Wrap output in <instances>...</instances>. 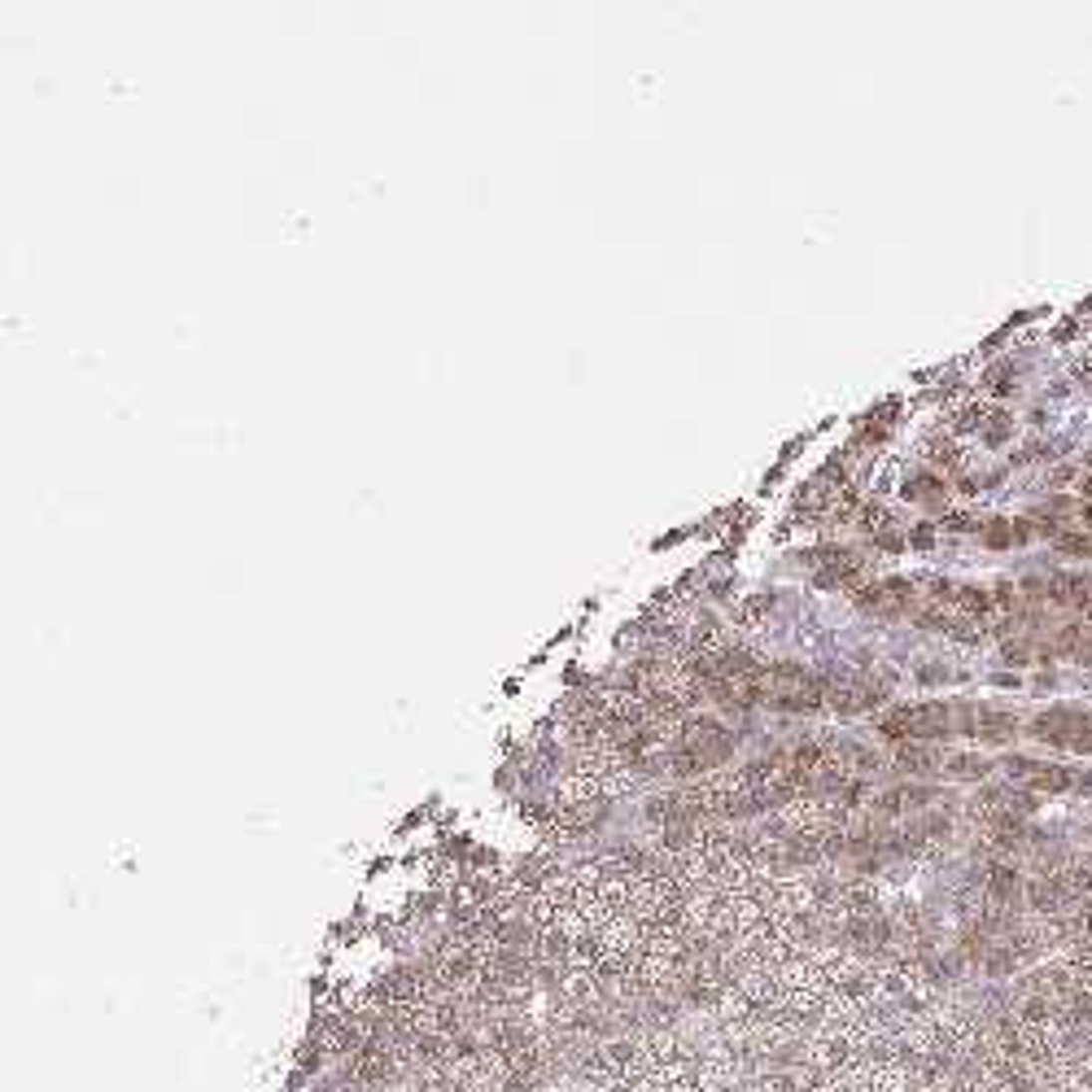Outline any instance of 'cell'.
Wrapping results in <instances>:
<instances>
[{"label":"cell","instance_id":"8fae6325","mask_svg":"<svg viewBox=\"0 0 1092 1092\" xmlns=\"http://www.w3.org/2000/svg\"><path fill=\"white\" fill-rule=\"evenodd\" d=\"M1036 534V525L1031 521H1014V543H1027V538Z\"/></svg>","mask_w":1092,"mask_h":1092},{"label":"cell","instance_id":"6da1fadb","mask_svg":"<svg viewBox=\"0 0 1092 1092\" xmlns=\"http://www.w3.org/2000/svg\"><path fill=\"white\" fill-rule=\"evenodd\" d=\"M944 761L948 756L939 752L935 743H901L896 747V769H901V774H913V778L944 774Z\"/></svg>","mask_w":1092,"mask_h":1092},{"label":"cell","instance_id":"7c38bea8","mask_svg":"<svg viewBox=\"0 0 1092 1092\" xmlns=\"http://www.w3.org/2000/svg\"><path fill=\"white\" fill-rule=\"evenodd\" d=\"M1075 376H1079V385H1084L1088 394H1092V359H1088V363H1079V367H1075Z\"/></svg>","mask_w":1092,"mask_h":1092},{"label":"cell","instance_id":"2e32d148","mask_svg":"<svg viewBox=\"0 0 1092 1092\" xmlns=\"http://www.w3.org/2000/svg\"><path fill=\"white\" fill-rule=\"evenodd\" d=\"M1079 490H1084V499H1088V503H1092V473H1088V477H1084V486H1079Z\"/></svg>","mask_w":1092,"mask_h":1092},{"label":"cell","instance_id":"3957f363","mask_svg":"<svg viewBox=\"0 0 1092 1092\" xmlns=\"http://www.w3.org/2000/svg\"><path fill=\"white\" fill-rule=\"evenodd\" d=\"M1018 730H1022V721L1005 708H979V721H974V739L979 743H1009V739H1018Z\"/></svg>","mask_w":1092,"mask_h":1092},{"label":"cell","instance_id":"277c9868","mask_svg":"<svg viewBox=\"0 0 1092 1092\" xmlns=\"http://www.w3.org/2000/svg\"><path fill=\"white\" fill-rule=\"evenodd\" d=\"M1075 787V774L1066 765H1040L1027 774V783H1022V791H1031V796H1062V791H1071Z\"/></svg>","mask_w":1092,"mask_h":1092},{"label":"cell","instance_id":"9a60e30c","mask_svg":"<svg viewBox=\"0 0 1092 1092\" xmlns=\"http://www.w3.org/2000/svg\"><path fill=\"white\" fill-rule=\"evenodd\" d=\"M913 546H930V529H913Z\"/></svg>","mask_w":1092,"mask_h":1092},{"label":"cell","instance_id":"30bf717a","mask_svg":"<svg viewBox=\"0 0 1092 1092\" xmlns=\"http://www.w3.org/2000/svg\"><path fill=\"white\" fill-rule=\"evenodd\" d=\"M1005 660L1009 664H1027L1031 660V642H1005Z\"/></svg>","mask_w":1092,"mask_h":1092},{"label":"cell","instance_id":"5b68a950","mask_svg":"<svg viewBox=\"0 0 1092 1092\" xmlns=\"http://www.w3.org/2000/svg\"><path fill=\"white\" fill-rule=\"evenodd\" d=\"M987 774H992V761L979 752H952L944 761V778H952V783H983Z\"/></svg>","mask_w":1092,"mask_h":1092},{"label":"cell","instance_id":"7a4b0ae2","mask_svg":"<svg viewBox=\"0 0 1092 1092\" xmlns=\"http://www.w3.org/2000/svg\"><path fill=\"white\" fill-rule=\"evenodd\" d=\"M1049 603L1071 607V612H1088V603H1092V577H1084V572H1053V577H1049Z\"/></svg>","mask_w":1092,"mask_h":1092},{"label":"cell","instance_id":"4fadbf2b","mask_svg":"<svg viewBox=\"0 0 1092 1092\" xmlns=\"http://www.w3.org/2000/svg\"><path fill=\"white\" fill-rule=\"evenodd\" d=\"M1079 525H1084V534H1092V503H1079Z\"/></svg>","mask_w":1092,"mask_h":1092},{"label":"cell","instance_id":"52a82bcc","mask_svg":"<svg viewBox=\"0 0 1092 1092\" xmlns=\"http://www.w3.org/2000/svg\"><path fill=\"white\" fill-rule=\"evenodd\" d=\"M983 381H987V394H996V398H1005V394H1009V389H1014V367H1009V363H996V367H992V372H987V376H983Z\"/></svg>","mask_w":1092,"mask_h":1092},{"label":"cell","instance_id":"5bb4252c","mask_svg":"<svg viewBox=\"0 0 1092 1092\" xmlns=\"http://www.w3.org/2000/svg\"><path fill=\"white\" fill-rule=\"evenodd\" d=\"M1075 791H1079V796H1092V774H1079L1075 778Z\"/></svg>","mask_w":1092,"mask_h":1092},{"label":"cell","instance_id":"8992f818","mask_svg":"<svg viewBox=\"0 0 1092 1092\" xmlns=\"http://www.w3.org/2000/svg\"><path fill=\"white\" fill-rule=\"evenodd\" d=\"M944 494H948V486L939 477H930V473H917V477H910V486H905V499H910V503H926V508H939V503H944Z\"/></svg>","mask_w":1092,"mask_h":1092},{"label":"cell","instance_id":"ba28073f","mask_svg":"<svg viewBox=\"0 0 1092 1092\" xmlns=\"http://www.w3.org/2000/svg\"><path fill=\"white\" fill-rule=\"evenodd\" d=\"M983 543L992 546V550L1009 546V543H1014V525H1009V521H987L983 525Z\"/></svg>","mask_w":1092,"mask_h":1092},{"label":"cell","instance_id":"9c48e42d","mask_svg":"<svg viewBox=\"0 0 1092 1092\" xmlns=\"http://www.w3.org/2000/svg\"><path fill=\"white\" fill-rule=\"evenodd\" d=\"M1062 555H1092V534H1057Z\"/></svg>","mask_w":1092,"mask_h":1092}]
</instances>
